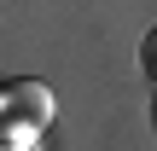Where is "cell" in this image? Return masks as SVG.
Listing matches in <instances>:
<instances>
[{
    "mask_svg": "<svg viewBox=\"0 0 157 151\" xmlns=\"http://www.w3.org/2000/svg\"><path fill=\"white\" fill-rule=\"evenodd\" d=\"M6 116H17V122H29V128H47V122H52V87H47V81H12Z\"/></svg>",
    "mask_w": 157,
    "mask_h": 151,
    "instance_id": "cell-1",
    "label": "cell"
},
{
    "mask_svg": "<svg viewBox=\"0 0 157 151\" xmlns=\"http://www.w3.org/2000/svg\"><path fill=\"white\" fill-rule=\"evenodd\" d=\"M140 64H146V76L157 81V29L146 35V41H140Z\"/></svg>",
    "mask_w": 157,
    "mask_h": 151,
    "instance_id": "cell-2",
    "label": "cell"
},
{
    "mask_svg": "<svg viewBox=\"0 0 157 151\" xmlns=\"http://www.w3.org/2000/svg\"><path fill=\"white\" fill-rule=\"evenodd\" d=\"M6 99H12V87H6V81H0V116H6Z\"/></svg>",
    "mask_w": 157,
    "mask_h": 151,
    "instance_id": "cell-3",
    "label": "cell"
}]
</instances>
